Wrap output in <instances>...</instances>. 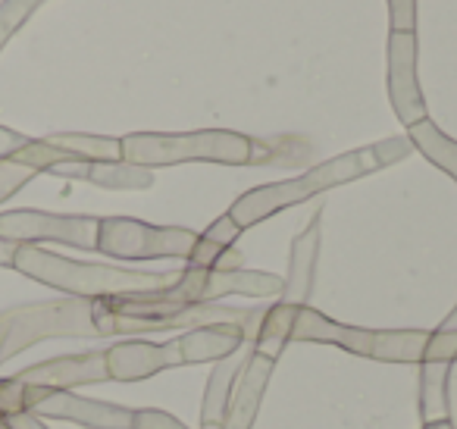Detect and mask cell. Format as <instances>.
Returning a JSON list of instances; mask_svg holds the SVG:
<instances>
[{
	"label": "cell",
	"mask_w": 457,
	"mask_h": 429,
	"mask_svg": "<svg viewBox=\"0 0 457 429\" xmlns=\"http://www.w3.org/2000/svg\"><path fill=\"white\" fill-rule=\"evenodd\" d=\"M22 410L35 414L38 420H66L85 429H132L135 420L132 408L95 401L63 389H41V385H22Z\"/></svg>",
	"instance_id": "cell-10"
},
{
	"label": "cell",
	"mask_w": 457,
	"mask_h": 429,
	"mask_svg": "<svg viewBox=\"0 0 457 429\" xmlns=\"http://www.w3.org/2000/svg\"><path fill=\"white\" fill-rule=\"evenodd\" d=\"M257 339L288 345V341H317V345H336L342 351L361 354L382 364H420L426 351L429 332L423 329H363L348 323L329 320L313 307H286L273 304L263 310V323Z\"/></svg>",
	"instance_id": "cell-1"
},
{
	"label": "cell",
	"mask_w": 457,
	"mask_h": 429,
	"mask_svg": "<svg viewBox=\"0 0 457 429\" xmlns=\"http://www.w3.org/2000/svg\"><path fill=\"white\" fill-rule=\"evenodd\" d=\"M16 251H20V241L0 239V266H13Z\"/></svg>",
	"instance_id": "cell-26"
},
{
	"label": "cell",
	"mask_w": 457,
	"mask_h": 429,
	"mask_svg": "<svg viewBox=\"0 0 457 429\" xmlns=\"http://www.w3.org/2000/svg\"><path fill=\"white\" fill-rule=\"evenodd\" d=\"M320 226L323 214H313V220L304 226V232L292 241V257H288V276L282 285V301L286 307H307L313 291V276H317V257H320Z\"/></svg>",
	"instance_id": "cell-16"
},
{
	"label": "cell",
	"mask_w": 457,
	"mask_h": 429,
	"mask_svg": "<svg viewBox=\"0 0 457 429\" xmlns=\"http://www.w3.org/2000/svg\"><path fill=\"white\" fill-rule=\"evenodd\" d=\"M32 176H35L32 166L20 164V160H4L0 164V201L13 195L16 189H22Z\"/></svg>",
	"instance_id": "cell-21"
},
{
	"label": "cell",
	"mask_w": 457,
	"mask_h": 429,
	"mask_svg": "<svg viewBox=\"0 0 457 429\" xmlns=\"http://www.w3.org/2000/svg\"><path fill=\"white\" fill-rule=\"evenodd\" d=\"M51 172L57 176H70V179H88V182L101 185V189H151L154 185V172L145 170V166H132L126 160H97V164H88V160H70V164L54 166Z\"/></svg>",
	"instance_id": "cell-17"
},
{
	"label": "cell",
	"mask_w": 457,
	"mask_h": 429,
	"mask_svg": "<svg viewBox=\"0 0 457 429\" xmlns=\"http://www.w3.org/2000/svg\"><path fill=\"white\" fill-rule=\"evenodd\" d=\"M47 145L60 147V151L72 154L76 160H122V141L120 139H101V135H54Z\"/></svg>",
	"instance_id": "cell-20"
},
{
	"label": "cell",
	"mask_w": 457,
	"mask_h": 429,
	"mask_svg": "<svg viewBox=\"0 0 457 429\" xmlns=\"http://www.w3.org/2000/svg\"><path fill=\"white\" fill-rule=\"evenodd\" d=\"M26 145H29V139H22V135L10 132V129H0V157H7V154L22 151Z\"/></svg>",
	"instance_id": "cell-25"
},
{
	"label": "cell",
	"mask_w": 457,
	"mask_h": 429,
	"mask_svg": "<svg viewBox=\"0 0 457 429\" xmlns=\"http://www.w3.org/2000/svg\"><path fill=\"white\" fill-rule=\"evenodd\" d=\"M286 279L276 273L257 270H201V266H185L176 285L163 289L160 295L179 304H210L226 295H248V298H270L282 295Z\"/></svg>",
	"instance_id": "cell-9"
},
{
	"label": "cell",
	"mask_w": 457,
	"mask_h": 429,
	"mask_svg": "<svg viewBox=\"0 0 457 429\" xmlns=\"http://www.w3.org/2000/svg\"><path fill=\"white\" fill-rule=\"evenodd\" d=\"M388 97L407 129L429 120L423 91L417 82V35L392 32L388 35Z\"/></svg>",
	"instance_id": "cell-14"
},
{
	"label": "cell",
	"mask_w": 457,
	"mask_h": 429,
	"mask_svg": "<svg viewBox=\"0 0 457 429\" xmlns=\"http://www.w3.org/2000/svg\"><path fill=\"white\" fill-rule=\"evenodd\" d=\"M213 323H236L248 332V341H254L263 323V310L222 307V304H179L163 298L160 291L97 298L95 301L97 335L166 332V329H197L213 326Z\"/></svg>",
	"instance_id": "cell-3"
},
{
	"label": "cell",
	"mask_w": 457,
	"mask_h": 429,
	"mask_svg": "<svg viewBox=\"0 0 457 429\" xmlns=\"http://www.w3.org/2000/svg\"><path fill=\"white\" fill-rule=\"evenodd\" d=\"M420 429H454V423H451V420H436V423H423Z\"/></svg>",
	"instance_id": "cell-27"
},
{
	"label": "cell",
	"mask_w": 457,
	"mask_h": 429,
	"mask_svg": "<svg viewBox=\"0 0 457 429\" xmlns=\"http://www.w3.org/2000/svg\"><path fill=\"white\" fill-rule=\"evenodd\" d=\"M197 235L182 226H151V223L110 216L97 226V251L122 260H154V257H185L191 260Z\"/></svg>",
	"instance_id": "cell-8"
},
{
	"label": "cell",
	"mask_w": 457,
	"mask_h": 429,
	"mask_svg": "<svg viewBox=\"0 0 457 429\" xmlns=\"http://www.w3.org/2000/svg\"><path fill=\"white\" fill-rule=\"evenodd\" d=\"M407 141H411L429 164H436L438 170L448 172L457 182V141L448 139L436 122L423 120V122H417V126H411L407 129Z\"/></svg>",
	"instance_id": "cell-19"
},
{
	"label": "cell",
	"mask_w": 457,
	"mask_h": 429,
	"mask_svg": "<svg viewBox=\"0 0 457 429\" xmlns=\"http://www.w3.org/2000/svg\"><path fill=\"white\" fill-rule=\"evenodd\" d=\"M79 335H97L95 301L88 298H57V301L10 307L7 314H0V364L47 339H79Z\"/></svg>",
	"instance_id": "cell-7"
},
{
	"label": "cell",
	"mask_w": 457,
	"mask_h": 429,
	"mask_svg": "<svg viewBox=\"0 0 457 429\" xmlns=\"http://www.w3.org/2000/svg\"><path fill=\"white\" fill-rule=\"evenodd\" d=\"M413 13H417V0H388V26H392V32H413V26H417Z\"/></svg>",
	"instance_id": "cell-23"
},
{
	"label": "cell",
	"mask_w": 457,
	"mask_h": 429,
	"mask_svg": "<svg viewBox=\"0 0 457 429\" xmlns=\"http://www.w3.org/2000/svg\"><path fill=\"white\" fill-rule=\"evenodd\" d=\"M13 270L32 276L35 282H45L70 298H120V295H147V291H163L179 282L182 270L172 273H145V270H120V266L101 264H79L60 254L41 251L35 245H20L13 257Z\"/></svg>",
	"instance_id": "cell-5"
},
{
	"label": "cell",
	"mask_w": 457,
	"mask_h": 429,
	"mask_svg": "<svg viewBox=\"0 0 457 429\" xmlns=\"http://www.w3.org/2000/svg\"><path fill=\"white\" fill-rule=\"evenodd\" d=\"M122 141V160L132 166H176V164H226V166H257L270 164L276 151L257 139L226 129H201V132H135Z\"/></svg>",
	"instance_id": "cell-6"
},
{
	"label": "cell",
	"mask_w": 457,
	"mask_h": 429,
	"mask_svg": "<svg viewBox=\"0 0 457 429\" xmlns=\"http://www.w3.org/2000/svg\"><path fill=\"white\" fill-rule=\"evenodd\" d=\"M4 423H7V429H47L45 426V420H38L35 414H10V416H4Z\"/></svg>",
	"instance_id": "cell-24"
},
{
	"label": "cell",
	"mask_w": 457,
	"mask_h": 429,
	"mask_svg": "<svg viewBox=\"0 0 457 429\" xmlns=\"http://www.w3.org/2000/svg\"><path fill=\"white\" fill-rule=\"evenodd\" d=\"M132 429H188V426H185L182 420H176L172 414H163V410L141 408V410H135Z\"/></svg>",
	"instance_id": "cell-22"
},
{
	"label": "cell",
	"mask_w": 457,
	"mask_h": 429,
	"mask_svg": "<svg viewBox=\"0 0 457 429\" xmlns=\"http://www.w3.org/2000/svg\"><path fill=\"white\" fill-rule=\"evenodd\" d=\"M97 226L95 216H54L38 210H13L0 216V239L10 241H63L72 248L95 251L97 248Z\"/></svg>",
	"instance_id": "cell-13"
},
{
	"label": "cell",
	"mask_w": 457,
	"mask_h": 429,
	"mask_svg": "<svg viewBox=\"0 0 457 429\" xmlns=\"http://www.w3.org/2000/svg\"><path fill=\"white\" fill-rule=\"evenodd\" d=\"M16 383L22 385H41V389H63L72 391L76 385H97L110 383L107 376V354L104 351H85V354H63L32 364L26 370L13 373Z\"/></svg>",
	"instance_id": "cell-15"
},
{
	"label": "cell",
	"mask_w": 457,
	"mask_h": 429,
	"mask_svg": "<svg viewBox=\"0 0 457 429\" xmlns=\"http://www.w3.org/2000/svg\"><path fill=\"white\" fill-rule=\"evenodd\" d=\"M411 147L413 145L407 139H386V141H376V145L357 147V151L338 154V157L313 166V170H307L304 176H298V179H286V182L261 185V189L245 191V195L228 207V216H232V223L245 232V229L270 220V216L279 214V210L304 204V201H311V198L323 195V191L336 189V185H348V182H354V179L398 164V160H404L407 154H411Z\"/></svg>",
	"instance_id": "cell-2"
},
{
	"label": "cell",
	"mask_w": 457,
	"mask_h": 429,
	"mask_svg": "<svg viewBox=\"0 0 457 429\" xmlns=\"http://www.w3.org/2000/svg\"><path fill=\"white\" fill-rule=\"evenodd\" d=\"M238 358H222L216 364V370L210 373L207 389H204V404H201V429H222L226 423V404H228V391L232 383L238 376Z\"/></svg>",
	"instance_id": "cell-18"
},
{
	"label": "cell",
	"mask_w": 457,
	"mask_h": 429,
	"mask_svg": "<svg viewBox=\"0 0 457 429\" xmlns=\"http://www.w3.org/2000/svg\"><path fill=\"white\" fill-rule=\"evenodd\" d=\"M286 351V345H276V341L254 339L251 341V351L245 358V364L238 366V376L228 391L226 404V423L222 429H251L257 420V410L267 395V385L273 379V370L279 364V354Z\"/></svg>",
	"instance_id": "cell-12"
},
{
	"label": "cell",
	"mask_w": 457,
	"mask_h": 429,
	"mask_svg": "<svg viewBox=\"0 0 457 429\" xmlns=\"http://www.w3.org/2000/svg\"><path fill=\"white\" fill-rule=\"evenodd\" d=\"M457 360V307L445 323L429 332L423 360H420V423L451 420L448 379L451 364Z\"/></svg>",
	"instance_id": "cell-11"
},
{
	"label": "cell",
	"mask_w": 457,
	"mask_h": 429,
	"mask_svg": "<svg viewBox=\"0 0 457 429\" xmlns=\"http://www.w3.org/2000/svg\"><path fill=\"white\" fill-rule=\"evenodd\" d=\"M248 332L236 323H213V326L185 329L182 335L154 345V341H120L107 348V376L110 383H141L172 366L207 364L242 351Z\"/></svg>",
	"instance_id": "cell-4"
},
{
	"label": "cell",
	"mask_w": 457,
	"mask_h": 429,
	"mask_svg": "<svg viewBox=\"0 0 457 429\" xmlns=\"http://www.w3.org/2000/svg\"><path fill=\"white\" fill-rule=\"evenodd\" d=\"M0 429H7V423H4V416H0Z\"/></svg>",
	"instance_id": "cell-28"
}]
</instances>
